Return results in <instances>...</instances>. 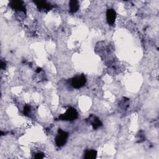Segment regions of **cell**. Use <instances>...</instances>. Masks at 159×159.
Segmentation results:
<instances>
[{
  "label": "cell",
  "instance_id": "obj_1",
  "mask_svg": "<svg viewBox=\"0 0 159 159\" xmlns=\"http://www.w3.org/2000/svg\"><path fill=\"white\" fill-rule=\"evenodd\" d=\"M78 117V112L73 107L68 108L66 111L59 116L58 119L60 120H73L76 119Z\"/></svg>",
  "mask_w": 159,
  "mask_h": 159
},
{
  "label": "cell",
  "instance_id": "obj_2",
  "mask_svg": "<svg viewBox=\"0 0 159 159\" xmlns=\"http://www.w3.org/2000/svg\"><path fill=\"white\" fill-rule=\"evenodd\" d=\"M68 137L67 132L62 130L61 129L58 130V134L55 138V143L58 147L63 146L66 142Z\"/></svg>",
  "mask_w": 159,
  "mask_h": 159
},
{
  "label": "cell",
  "instance_id": "obj_3",
  "mask_svg": "<svg viewBox=\"0 0 159 159\" xmlns=\"http://www.w3.org/2000/svg\"><path fill=\"white\" fill-rule=\"evenodd\" d=\"M86 81V77L84 76V75H81L80 76H77L73 78L71 80V84L73 88L76 89H79L84 85Z\"/></svg>",
  "mask_w": 159,
  "mask_h": 159
},
{
  "label": "cell",
  "instance_id": "obj_4",
  "mask_svg": "<svg viewBox=\"0 0 159 159\" xmlns=\"http://www.w3.org/2000/svg\"><path fill=\"white\" fill-rule=\"evenodd\" d=\"M34 2L36 4L37 7L39 9V11L42 12H46L52 9L53 7L52 5H51L50 3H48L46 1H35Z\"/></svg>",
  "mask_w": 159,
  "mask_h": 159
},
{
  "label": "cell",
  "instance_id": "obj_5",
  "mask_svg": "<svg viewBox=\"0 0 159 159\" xmlns=\"http://www.w3.org/2000/svg\"><path fill=\"white\" fill-rule=\"evenodd\" d=\"M9 6L15 11H19L25 12V6L22 1H11L9 2Z\"/></svg>",
  "mask_w": 159,
  "mask_h": 159
},
{
  "label": "cell",
  "instance_id": "obj_6",
  "mask_svg": "<svg viewBox=\"0 0 159 159\" xmlns=\"http://www.w3.org/2000/svg\"><path fill=\"white\" fill-rule=\"evenodd\" d=\"M116 14L114 9H110L107 11L106 19H107V21L109 24H110V25L114 24L115 19H116Z\"/></svg>",
  "mask_w": 159,
  "mask_h": 159
},
{
  "label": "cell",
  "instance_id": "obj_7",
  "mask_svg": "<svg viewBox=\"0 0 159 159\" xmlns=\"http://www.w3.org/2000/svg\"><path fill=\"white\" fill-rule=\"evenodd\" d=\"M88 120L89 123L92 125L94 129H96L102 125V123L100 120L94 115H91L88 118Z\"/></svg>",
  "mask_w": 159,
  "mask_h": 159
},
{
  "label": "cell",
  "instance_id": "obj_8",
  "mask_svg": "<svg viewBox=\"0 0 159 159\" xmlns=\"http://www.w3.org/2000/svg\"><path fill=\"white\" fill-rule=\"evenodd\" d=\"M97 152L94 150H87L84 154V158L86 159H94L96 157Z\"/></svg>",
  "mask_w": 159,
  "mask_h": 159
},
{
  "label": "cell",
  "instance_id": "obj_9",
  "mask_svg": "<svg viewBox=\"0 0 159 159\" xmlns=\"http://www.w3.org/2000/svg\"><path fill=\"white\" fill-rule=\"evenodd\" d=\"M70 9L72 13L76 12L79 9V3L77 1H70L69 3Z\"/></svg>",
  "mask_w": 159,
  "mask_h": 159
},
{
  "label": "cell",
  "instance_id": "obj_10",
  "mask_svg": "<svg viewBox=\"0 0 159 159\" xmlns=\"http://www.w3.org/2000/svg\"><path fill=\"white\" fill-rule=\"evenodd\" d=\"M30 112V107L29 106L26 105L24 108V114L27 116V114H29Z\"/></svg>",
  "mask_w": 159,
  "mask_h": 159
},
{
  "label": "cell",
  "instance_id": "obj_11",
  "mask_svg": "<svg viewBox=\"0 0 159 159\" xmlns=\"http://www.w3.org/2000/svg\"><path fill=\"white\" fill-rule=\"evenodd\" d=\"M34 157L36 158H43V154L42 153H37L35 154Z\"/></svg>",
  "mask_w": 159,
  "mask_h": 159
},
{
  "label": "cell",
  "instance_id": "obj_12",
  "mask_svg": "<svg viewBox=\"0 0 159 159\" xmlns=\"http://www.w3.org/2000/svg\"><path fill=\"white\" fill-rule=\"evenodd\" d=\"M5 67H6V63H4L2 61H1V68L2 69H4V68H5Z\"/></svg>",
  "mask_w": 159,
  "mask_h": 159
}]
</instances>
